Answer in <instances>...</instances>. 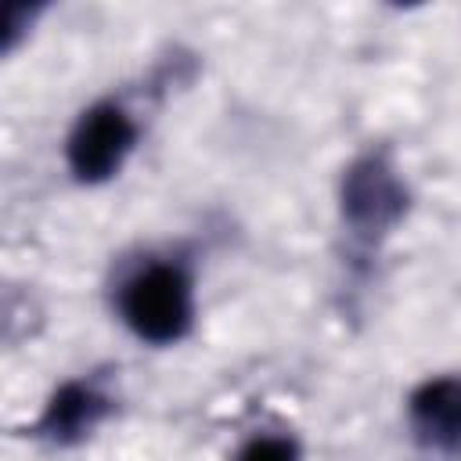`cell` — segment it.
<instances>
[{"instance_id": "6da1fadb", "label": "cell", "mask_w": 461, "mask_h": 461, "mask_svg": "<svg viewBox=\"0 0 461 461\" xmlns=\"http://www.w3.org/2000/svg\"><path fill=\"white\" fill-rule=\"evenodd\" d=\"M122 317L148 342H176L191 328V281L180 267L155 263L126 281Z\"/></svg>"}, {"instance_id": "7a4b0ae2", "label": "cell", "mask_w": 461, "mask_h": 461, "mask_svg": "<svg viewBox=\"0 0 461 461\" xmlns=\"http://www.w3.org/2000/svg\"><path fill=\"white\" fill-rule=\"evenodd\" d=\"M407 209V191L396 180V173L385 166V158H360L342 176V216L346 223L364 234H385Z\"/></svg>"}, {"instance_id": "3957f363", "label": "cell", "mask_w": 461, "mask_h": 461, "mask_svg": "<svg viewBox=\"0 0 461 461\" xmlns=\"http://www.w3.org/2000/svg\"><path fill=\"white\" fill-rule=\"evenodd\" d=\"M133 140L137 126L119 104H94L68 137V166L86 184L108 180L130 155Z\"/></svg>"}, {"instance_id": "277c9868", "label": "cell", "mask_w": 461, "mask_h": 461, "mask_svg": "<svg viewBox=\"0 0 461 461\" xmlns=\"http://www.w3.org/2000/svg\"><path fill=\"white\" fill-rule=\"evenodd\" d=\"M411 425L421 443L450 450L461 443V378H429L411 396Z\"/></svg>"}, {"instance_id": "5b68a950", "label": "cell", "mask_w": 461, "mask_h": 461, "mask_svg": "<svg viewBox=\"0 0 461 461\" xmlns=\"http://www.w3.org/2000/svg\"><path fill=\"white\" fill-rule=\"evenodd\" d=\"M104 414H108V400L97 389L79 385V382H68V385H61L50 396V403H47V411L40 418V432L50 436V439H58V443H76Z\"/></svg>"}, {"instance_id": "8992f818", "label": "cell", "mask_w": 461, "mask_h": 461, "mask_svg": "<svg viewBox=\"0 0 461 461\" xmlns=\"http://www.w3.org/2000/svg\"><path fill=\"white\" fill-rule=\"evenodd\" d=\"M238 461H299V447L288 436H256L245 443Z\"/></svg>"}]
</instances>
